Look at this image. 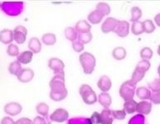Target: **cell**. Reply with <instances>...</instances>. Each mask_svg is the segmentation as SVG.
<instances>
[{"instance_id": "obj_34", "label": "cell", "mask_w": 160, "mask_h": 124, "mask_svg": "<svg viewBox=\"0 0 160 124\" xmlns=\"http://www.w3.org/2000/svg\"><path fill=\"white\" fill-rule=\"evenodd\" d=\"M142 24H143L144 32L146 33H152L156 30L154 23L151 20H145V21L142 22Z\"/></svg>"}, {"instance_id": "obj_7", "label": "cell", "mask_w": 160, "mask_h": 124, "mask_svg": "<svg viewBox=\"0 0 160 124\" xmlns=\"http://www.w3.org/2000/svg\"><path fill=\"white\" fill-rule=\"evenodd\" d=\"M48 67L54 71L55 74H65V71H64L65 64L59 58H51L48 61Z\"/></svg>"}, {"instance_id": "obj_30", "label": "cell", "mask_w": 160, "mask_h": 124, "mask_svg": "<svg viewBox=\"0 0 160 124\" xmlns=\"http://www.w3.org/2000/svg\"><path fill=\"white\" fill-rule=\"evenodd\" d=\"M132 33L135 36L141 35L142 33H144V28L142 22L136 21L133 22L132 25Z\"/></svg>"}, {"instance_id": "obj_25", "label": "cell", "mask_w": 160, "mask_h": 124, "mask_svg": "<svg viewBox=\"0 0 160 124\" xmlns=\"http://www.w3.org/2000/svg\"><path fill=\"white\" fill-rule=\"evenodd\" d=\"M43 44H45L46 46H53L57 41L56 35L52 33H47L44 34L41 37Z\"/></svg>"}, {"instance_id": "obj_33", "label": "cell", "mask_w": 160, "mask_h": 124, "mask_svg": "<svg viewBox=\"0 0 160 124\" xmlns=\"http://www.w3.org/2000/svg\"><path fill=\"white\" fill-rule=\"evenodd\" d=\"M150 67H151V64L149 61H147V60H142L137 64L135 68L141 71L142 72L146 73L149 70Z\"/></svg>"}, {"instance_id": "obj_48", "label": "cell", "mask_w": 160, "mask_h": 124, "mask_svg": "<svg viewBox=\"0 0 160 124\" xmlns=\"http://www.w3.org/2000/svg\"><path fill=\"white\" fill-rule=\"evenodd\" d=\"M157 52H158V55L160 56V45L159 46V47H158V50H157Z\"/></svg>"}, {"instance_id": "obj_38", "label": "cell", "mask_w": 160, "mask_h": 124, "mask_svg": "<svg viewBox=\"0 0 160 124\" xmlns=\"http://www.w3.org/2000/svg\"><path fill=\"white\" fill-rule=\"evenodd\" d=\"M19 52H20V49H19L18 46L16 44H10L7 47V54L9 56L11 57H16L19 55Z\"/></svg>"}, {"instance_id": "obj_9", "label": "cell", "mask_w": 160, "mask_h": 124, "mask_svg": "<svg viewBox=\"0 0 160 124\" xmlns=\"http://www.w3.org/2000/svg\"><path fill=\"white\" fill-rule=\"evenodd\" d=\"M27 30L23 26H17L13 30V39L18 44H23L26 41Z\"/></svg>"}, {"instance_id": "obj_44", "label": "cell", "mask_w": 160, "mask_h": 124, "mask_svg": "<svg viewBox=\"0 0 160 124\" xmlns=\"http://www.w3.org/2000/svg\"><path fill=\"white\" fill-rule=\"evenodd\" d=\"M150 100H151L152 103H154V104L159 105L160 104V92L159 93H152Z\"/></svg>"}, {"instance_id": "obj_22", "label": "cell", "mask_w": 160, "mask_h": 124, "mask_svg": "<svg viewBox=\"0 0 160 124\" xmlns=\"http://www.w3.org/2000/svg\"><path fill=\"white\" fill-rule=\"evenodd\" d=\"M112 55H113V58L117 61H122L127 56V51L124 47H117L113 50Z\"/></svg>"}, {"instance_id": "obj_17", "label": "cell", "mask_w": 160, "mask_h": 124, "mask_svg": "<svg viewBox=\"0 0 160 124\" xmlns=\"http://www.w3.org/2000/svg\"><path fill=\"white\" fill-rule=\"evenodd\" d=\"M100 114V124H112L113 121V113L110 109H104Z\"/></svg>"}, {"instance_id": "obj_13", "label": "cell", "mask_w": 160, "mask_h": 124, "mask_svg": "<svg viewBox=\"0 0 160 124\" xmlns=\"http://www.w3.org/2000/svg\"><path fill=\"white\" fill-rule=\"evenodd\" d=\"M97 86L102 91V93H107L112 87L111 79L107 75H103L97 82Z\"/></svg>"}, {"instance_id": "obj_23", "label": "cell", "mask_w": 160, "mask_h": 124, "mask_svg": "<svg viewBox=\"0 0 160 124\" xmlns=\"http://www.w3.org/2000/svg\"><path fill=\"white\" fill-rule=\"evenodd\" d=\"M103 17H103V16L102 15L99 11L94 10L92 11V12H91L88 15L87 19L88 20H89V23L94 25V24H98V23H100V22L102 21Z\"/></svg>"}, {"instance_id": "obj_37", "label": "cell", "mask_w": 160, "mask_h": 124, "mask_svg": "<svg viewBox=\"0 0 160 124\" xmlns=\"http://www.w3.org/2000/svg\"><path fill=\"white\" fill-rule=\"evenodd\" d=\"M148 86L153 93L160 92V79H155L152 82H148Z\"/></svg>"}, {"instance_id": "obj_27", "label": "cell", "mask_w": 160, "mask_h": 124, "mask_svg": "<svg viewBox=\"0 0 160 124\" xmlns=\"http://www.w3.org/2000/svg\"><path fill=\"white\" fill-rule=\"evenodd\" d=\"M65 38L68 41H75L76 40V38L78 37V33L77 31H76L74 27H72V26H68V27L65 28Z\"/></svg>"}, {"instance_id": "obj_3", "label": "cell", "mask_w": 160, "mask_h": 124, "mask_svg": "<svg viewBox=\"0 0 160 124\" xmlns=\"http://www.w3.org/2000/svg\"><path fill=\"white\" fill-rule=\"evenodd\" d=\"M79 94L83 102L87 105L95 104L97 102V95L89 85L83 84L79 88Z\"/></svg>"}, {"instance_id": "obj_14", "label": "cell", "mask_w": 160, "mask_h": 124, "mask_svg": "<svg viewBox=\"0 0 160 124\" xmlns=\"http://www.w3.org/2000/svg\"><path fill=\"white\" fill-rule=\"evenodd\" d=\"M12 41H14L13 31L3 29L0 31V42L4 44H10Z\"/></svg>"}, {"instance_id": "obj_28", "label": "cell", "mask_w": 160, "mask_h": 124, "mask_svg": "<svg viewBox=\"0 0 160 124\" xmlns=\"http://www.w3.org/2000/svg\"><path fill=\"white\" fill-rule=\"evenodd\" d=\"M36 110L39 115L41 117H46L48 115L49 112V106L45 103H40L37 105Z\"/></svg>"}, {"instance_id": "obj_15", "label": "cell", "mask_w": 160, "mask_h": 124, "mask_svg": "<svg viewBox=\"0 0 160 124\" xmlns=\"http://www.w3.org/2000/svg\"><path fill=\"white\" fill-rule=\"evenodd\" d=\"M152 103L148 101H141L138 103L137 112L142 115H148L152 111Z\"/></svg>"}, {"instance_id": "obj_46", "label": "cell", "mask_w": 160, "mask_h": 124, "mask_svg": "<svg viewBox=\"0 0 160 124\" xmlns=\"http://www.w3.org/2000/svg\"><path fill=\"white\" fill-rule=\"evenodd\" d=\"M1 124H15V122L9 117H6L2 119Z\"/></svg>"}, {"instance_id": "obj_35", "label": "cell", "mask_w": 160, "mask_h": 124, "mask_svg": "<svg viewBox=\"0 0 160 124\" xmlns=\"http://www.w3.org/2000/svg\"><path fill=\"white\" fill-rule=\"evenodd\" d=\"M77 38L78 41H80L82 44H87L92 40V34L91 32L86 33H79Z\"/></svg>"}, {"instance_id": "obj_26", "label": "cell", "mask_w": 160, "mask_h": 124, "mask_svg": "<svg viewBox=\"0 0 160 124\" xmlns=\"http://www.w3.org/2000/svg\"><path fill=\"white\" fill-rule=\"evenodd\" d=\"M9 72L12 75L17 76L20 74V72L21 71V70L23 69L21 66V64L18 61H12V63H10V64L9 65Z\"/></svg>"}, {"instance_id": "obj_36", "label": "cell", "mask_w": 160, "mask_h": 124, "mask_svg": "<svg viewBox=\"0 0 160 124\" xmlns=\"http://www.w3.org/2000/svg\"><path fill=\"white\" fill-rule=\"evenodd\" d=\"M153 51L150 47H145L142 48L140 51V57L142 58V60H148L152 58Z\"/></svg>"}, {"instance_id": "obj_39", "label": "cell", "mask_w": 160, "mask_h": 124, "mask_svg": "<svg viewBox=\"0 0 160 124\" xmlns=\"http://www.w3.org/2000/svg\"><path fill=\"white\" fill-rule=\"evenodd\" d=\"M112 113H113V119H116L118 120H124L126 115H127L124 109H121V110H112Z\"/></svg>"}, {"instance_id": "obj_45", "label": "cell", "mask_w": 160, "mask_h": 124, "mask_svg": "<svg viewBox=\"0 0 160 124\" xmlns=\"http://www.w3.org/2000/svg\"><path fill=\"white\" fill-rule=\"evenodd\" d=\"M15 124H33V121L27 117H22L15 122Z\"/></svg>"}, {"instance_id": "obj_6", "label": "cell", "mask_w": 160, "mask_h": 124, "mask_svg": "<svg viewBox=\"0 0 160 124\" xmlns=\"http://www.w3.org/2000/svg\"><path fill=\"white\" fill-rule=\"evenodd\" d=\"M69 118V113L66 109L63 108H58L55 109L50 116L51 121L55 123H64Z\"/></svg>"}, {"instance_id": "obj_5", "label": "cell", "mask_w": 160, "mask_h": 124, "mask_svg": "<svg viewBox=\"0 0 160 124\" xmlns=\"http://www.w3.org/2000/svg\"><path fill=\"white\" fill-rule=\"evenodd\" d=\"M135 86L136 85L133 84V82L131 80H128L126 82H124L121 85V88H120V96L124 101H128V100L134 99V96L135 95Z\"/></svg>"}, {"instance_id": "obj_4", "label": "cell", "mask_w": 160, "mask_h": 124, "mask_svg": "<svg viewBox=\"0 0 160 124\" xmlns=\"http://www.w3.org/2000/svg\"><path fill=\"white\" fill-rule=\"evenodd\" d=\"M0 8L6 14L12 17L20 15L23 9V2H6L0 3Z\"/></svg>"}, {"instance_id": "obj_12", "label": "cell", "mask_w": 160, "mask_h": 124, "mask_svg": "<svg viewBox=\"0 0 160 124\" xmlns=\"http://www.w3.org/2000/svg\"><path fill=\"white\" fill-rule=\"evenodd\" d=\"M34 77V71L31 68H23L20 74L17 75V79L22 83H28Z\"/></svg>"}, {"instance_id": "obj_2", "label": "cell", "mask_w": 160, "mask_h": 124, "mask_svg": "<svg viewBox=\"0 0 160 124\" xmlns=\"http://www.w3.org/2000/svg\"><path fill=\"white\" fill-rule=\"evenodd\" d=\"M79 60L85 74H90L93 72L97 64V61L92 54L89 52H84L80 55Z\"/></svg>"}, {"instance_id": "obj_29", "label": "cell", "mask_w": 160, "mask_h": 124, "mask_svg": "<svg viewBox=\"0 0 160 124\" xmlns=\"http://www.w3.org/2000/svg\"><path fill=\"white\" fill-rule=\"evenodd\" d=\"M96 10L99 11L103 17L105 16H108L109 14L111 12V9H110V6L106 2H99L97 5V8H96Z\"/></svg>"}, {"instance_id": "obj_10", "label": "cell", "mask_w": 160, "mask_h": 124, "mask_svg": "<svg viewBox=\"0 0 160 124\" xmlns=\"http://www.w3.org/2000/svg\"><path fill=\"white\" fill-rule=\"evenodd\" d=\"M22 109H23V107L21 105L16 102L7 103L4 106V112L12 117H15L20 114L22 112Z\"/></svg>"}, {"instance_id": "obj_8", "label": "cell", "mask_w": 160, "mask_h": 124, "mask_svg": "<svg viewBox=\"0 0 160 124\" xmlns=\"http://www.w3.org/2000/svg\"><path fill=\"white\" fill-rule=\"evenodd\" d=\"M113 32L120 37H126L130 32V24L125 20H119Z\"/></svg>"}, {"instance_id": "obj_31", "label": "cell", "mask_w": 160, "mask_h": 124, "mask_svg": "<svg viewBox=\"0 0 160 124\" xmlns=\"http://www.w3.org/2000/svg\"><path fill=\"white\" fill-rule=\"evenodd\" d=\"M132 17H131L130 20L133 23V22L139 21V19H141V17H142V11L138 6H134L132 8Z\"/></svg>"}, {"instance_id": "obj_11", "label": "cell", "mask_w": 160, "mask_h": 124, "mask_svg": "<svg viewBox=\"0 0 160 124\" xmlns=\"http://www.w3.org/2000/svg\"><path fill=\"white\" fill-rule=\"evenodd\" d=\"M119 20L117 19L113 18V17H108V18L105 20L103 24L101 26V31L103 33H109L110 32L114 31L115 28H116L117 25Z\"/></svg>"}, {"instance_id": "obj_24", "label": "cell", "mask_w": 160, "mask_h": 124, "mask_svg": "<svg viewBox=\"0 0 160 124\" xmlns=\"http://www.w3.org/2000/svg\"><path fill=\"white\" fill-rule=\"evenodd\" d=\"M138 103L135 100L132 99L125 101L124 104V109L127 114H133L137 112Z\"/></svg>"}, {"instance_id": "obj_20", "label": "cell", "mask_w": 160, "mask_h": 124, "mask_svg": "<svg viewBox=\"0 0 160 124\" xmlns=\"http://www.w3.org/2000/svg\"><path fill=\"white\" fill-rule=\"evenodd\" d=\"M151 94L150 90L146 87H138L136 90V95L138 98L142 99V101H146L147 99H150Z\"/></svg>"}, {"instance_id": "obj_47", "label": "cell", "mask_w": 160, "mask_h": 124, "mask_svg": "<svg viewBox=\"0 0 160 124\" xmlns=\"http://www.w3.org/2000/svg\"><path fill=\"white\" fill-rule=\"evenodd\" d=\"M155 22H156V25H157L158 26H159L160 27V12L159 13H158L157 15L155 17Z\"/></svg>"}, {"instance_id": "obj_32", "label": "cell", "mask_w": 160, "mask_h": 124, "mask_svg": "<svg viewBox=\"0 0 160 124\" xmlns=\"http://www.w3.org/2000/svg\"><path fill=\"white\" fill-rule=\"evenodd\" d=\"M145 73L142 72L141 71H139V70L136 69L135 68L134 71V72H133V74H132V79H131V81L133 82V84H134V85H136L139 82H141V81L144 79V77H145Z\"/></svg>"}, {"instance_id": "obj_42", "label": "cell", "mask_w": 160, "mask_h": 124, "mask_svg": "<svg viewBox=\"0 0 160 124\" xmlns=\"http://www.w3.org/2000/svg\"><path fill=\"white\" fill-rule=\"evenodd\" d=\"M72 46L73 50L76 52H77V53H80V52L84 50V44H82L79 41H73Z\"/></svg>"}, {"instance_id": "obj_43", "label": "cell", "mask_w": 160, "mask_h": 124, "mask_svg": "<svg viewBox=\"0 0 160 124\" xmlns=\"http://www.w3.org/2000/svg\"><path fill=\"white\" fill-rule=\"evenodd\" d=\"M92 124H100V114L97 112H94L89 118Z\"/></svg>"}, {"instance_id": "obj_40", "label": "cell", "mask_w": 160, "mask_h": 124, "mask_svg": "<svg viewBox=\"0 0 160 124\" xmlns=\"http://www.w3.org/2000/svg\"><path fill=\"white\" fill-rule=\"evenodd\" d=\"M33 124H52L51 120H49L48 117H36L33 120Z\"/></svg>"}, {"instance_id": "obj_18", "label": "cell", "mask_w": 160, "mask_h": 124, "mask_svg": "<svg viewBox=\"0 0 160 124\" xmlns=\"http://www.w3.org/2000/svg\"><path fill=\"white\" fill-rule=\"evenodd\" d=\"M91 28H92V26L85 20H82L78 21L76 23V26H75V29L77 31V33H89V32H90Z\"/></svg>"}, {"instance_id": "obj_41", "label": "cell", "mask_w": 160, "mask_h": 124, "mask_svg": "<svg viewBox=\"0 0 160 124\" xmlns=\"http://www.w3.org/2000/svg\"><path fill=\"white\" fill-rule=\"evenodd\" d=\"M68 124H92L89 119L75 118L71 119L68 121Z\"/></svg>"}, {"instance_id": "obj_1", "label": "cell", "mask_w": 160, "mask_h": 124, "mask_svg": "<svg viewBox=\"0 0 160 124\" xmlns=\"http://www.w3.org/2000/svg\"><path fill=\"white\" fill-rule=\"evenodd\" d=\"M51 88L50 97L54 102H60L68 95V90L65 84V74H55L49 82Z\"/></svg>"}, {"instance_id": "obj_21", "label": "cell", "mask_w": 160, "mask_h": 124, "mask_svg": "<svg viewBox=\"0 0 160 124\" xmlns=\"http://www.w3.org/2000/svg\"><path fill=\"white\" fill-rule=\"evenodd\" d=\"M33 53L30 50H26V51L22 52L21 54L17 56V61L20 62V64H27L30 63L33 59Z\"/></svg>"}, {"instance_id": "obj_19", "label": "cell", "mask_w": 160, "mask_h": 124, "mask_svg": "<svg viewBox=\"0 0 160 124\" xmlns=\"http://www.w3.org/2000/svg\"><path fill=\"white\" fill-rule=\"evenodd\" d=\"M28 47L33 54H38L41 51V43L37 37H32L29 41Z\"/></svg>"}, {"instance_id": "obj_16", "label": "cell", "mask_w": 160, "mask_h": 124, "mask_svg": "<svg viewBox=\"0 0 160 124\" xmlns=\"http://www.w3.org/2000/svg\"><path fill=\"white\" fill-rule=\"evenodd\" d=\"M97 101L104 109H107L112 103V98L110 94L107 93H101L97 97Z\"/></svg>"}, {"instance_id": "obj_49", "label": "cell", "mask_w": 160, "mask_h": 124, "mask_svg": "<svg viewBox=\"0 0 160 124\" xmlns=\"http://www.w3.org/2000/svg\"><path fill=\"white\" fill-rule=\"evenodd\" d=\"M158 74H159V77H160V64H159V68H158Z\"/></svg>"}]
</instances>
